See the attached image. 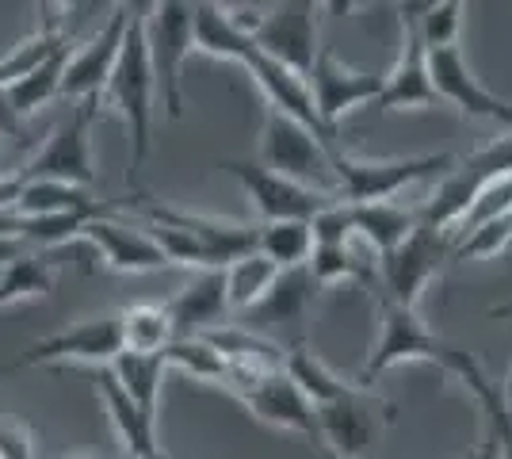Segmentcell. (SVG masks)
<instances>
[{"instance_id":"obj_1","label":"cell","mask_w":512,"mask_h":459,"mask_svg":"<svg viewBox=\"0 0 512 459\" xmlns=\"http://www.w3.org/2000/svg\"><path fill=\"white\" fill-rule=\"evenodd\" d=\"M153 104H157V77L150 66V50H146V27L130 20L119 62L107 77L104 92L96 100V108L115 111L127 127V180L134 184L142 165L150 161L153 150Z\"/></svg>"},{"instance_id":"obj_2","label":"cell","mask_w":512,"mask_h":459,"mask_svg":"<svg viewBox=\"0 0 512 459\" xmlns=\"http://www.w3.org/2000/svg\"><path fill=\"white\" fill-rule=\"evenodd\" d=\"M333 150H337L333 142H325L321 134H314L295 115L279 108L264 111V131H260V165L264 169L337 196Z\"/></svg>"},{"instance_id":"obj_3","label":"cell","mask_w":512,"mask_h":459,"mask_svg":"<svg viewBox=\"0 0 512 459\" xmlns=\"http://www.w3.org/2000/svg\"><path fill=\"white\" fill-rule=\"evenodd\" d=\"M123 352V333H119V314L104 318H85L77 326H65L50 337L31 341L23 352H16L8 364H0V383L8 375H20L27 368H58V364H96L107 368Z\"/></svg>"},{"instance_id":"obj_4","label":"cell","mask_w":512,"mask_h":459,"mask_svg":"<svg viewBox=\"0 0 512 459\" xmlns=\"http://www.w3.org/2000/svg\"><path fill=\"white\" fill-rule=\"evenodd\" d=\"M195 4L192 0H161L153 8L146 27V50H150V66L157 77V100L172 119L184 115V66L195 54L192 43Z\"/></svg>"},{"instance_id":"obj_5","label":"cell","mask_w":512,"mask_h":459,"mask_svg":"<svg viewBox=\"0 0 512 459\" xmlns=\"http://www.w3.org/2000/svg\"><path fill=\"white\" fill-rule=\"evenodd\" d=\"M448 261H451L448 230H432L425 222H417L390 253L379 257V291H375V299H390V303L417 310L425 287L440 276V268Z\"/></svg>"},{"instance_id":"obj_6","label":"cell","mask_w":512,"mask_h":459,"mask_svg":"<svg viewBox=\"0 0 512 459\" xmlns=\"http://www.w3.org/2000/svg\"><path fill=\"white\" fill-rule=\"evenodd\" d=\"M379 310H383V333H379V341H375V349H371L360 379H356L360 387H371V379L386 375L390 368H402V364H432L448 375L455 345L440 341L409 306L379 299Z\"/></svg>"},{"instance_id":"obj_7","label":"cell","mask_w":512,"mask_h":459,"mask_svg":"<svg viewBox=\"0 0 512 459\" xmlns=\"http://www.w3.org/2000/svg\"><path fill=\"white\" fill-rule=\"evenodd\" d=\"M455 157L451 153H425V157H356L344 146L333 150V173H337V196L344 203H371V199H394L406 192L409 184L425 180V176L451 169Z\"/></svg>"},{"instance_id":"obj_8","label":"cell","mask_w":512,"mask_h":459,"mask_svg":"<svg viewBox=\"0 0 512 459\" xmlns=\"http://www.w3.org/2000/svg\"><path fill=\"white\" fill-rule=\"evenodd\" d=\"M512 173V131L501 134V138H493L490 146H482V150H474L470 157L463 161H455L448 169V176L440 180V188H436V196L425 203V211H417L425 226L432 230H455L459 219H463V211H467L474 196L493 184V180H501V176Z\"/></svg>"},{"instance_id":"obj_9","label":"cell","mask_w":512,"mask_h":459,"mask_svg":"<svg viewBox=\"0 0 512 459\" xmlns=\"http://www.w3.org/2000/svg\"><path fill=\"white\" fill-rule=\"evenodd\" d=\"M314 410H318V448L325 456L363 459L367 448L379 440L386 421H394V410L379 402L371 387H360V383Z\"/></svg>"},{"instance_id":"obj_10","label":"cell","mask_w":512,"mask_h":459,"mask_svg":"<svg viewBox=\"0 0 512 459\" xmlns=\"http://www.w3.org/2000/svg\"><path fill=\"white\" fill-rule=\"evenodd\" d=\"M92 104H73L69 119H62L54 131L46 134V142L35 150V157L20 169L23 180H65L77 188L96 184V161H92V142L88 127L96 119Z\"/></svg>"},{"instance_id":"obj_11","label":"cell","mask_w":512,"mask_h":459,"mask_svg":"<svg viewBox=\"0 0 512 459\" xmlns=\"http://www.w3.org/2000/svg\"><path fill=\"white\" fill-rule=\"evenodd\" d=\"M222 169L234 176L237 184L245 188V196L253 203V211L264 222H279V219H314L318 211H325L333 199V192H321V188H310V184H299L291 176L272 173L264 169L260 161H222Z\"/></svg>"},{"instance_id":"obj_12","label":"cell","mask_w":512,"mask_h":459,"mask_svg":"<svg viewBox=\"0 0 512 459\" xmlns=\"http://www.w3.org/2000/svg\"><path fill=\"white\" fill-rule=\"evenodd\" d=\"M306 85L314 96L321 123L333 134H341V119L356 108H371L383 92V73H367V69L344 66L333 50L321 46L314 66L306 73Z\"/></svg>"},{"instance_id":"obj_13","label":"cell","mask_w":512,"mask_h":459,"mask_svg":"<svg viewBox=\"0 0 512 459\" xmlns=\"http://www.w3.org/2000/svg\"><path fill=\"white\" fill-rule=\"evenodd\" d=\"M428 77H432V88H436L440 104H448V108H455L467 119H486V123H497V127L512 131V104L501 100L497 92H490L470 73L459 46L428 50Z\"/></svg>"},{"instance_id":"obj_14","label":"cell","mask_w":512,"mask_h":459,"mask_svg":"<svg viewBox=\"0 0 512 459\" xmlns=\"http://www.w3.org/2000/svg\"><path fill=\"white\" fill-rule=\"evenodd\" d=\"M130 16L127 12H111L100 31L88 39V43L73 46L69 50V62H65V77H62V92L58 100H69V104H92L100 100L111 69L119 62V50H123V39H127Z\"/></svg>"},{"instance_id":"obj_15","label":"cell","mask_w":512,"mask_h":459,"mask_svg":"<svg viewBox=\"0 0 512 459\" xmlns=\"http://www.w3.org/2000/svg\"><path fill=\"white\" fill-rule=\"evenodd\" d=\"M253 43L272 54L276 62L291 66L295 73H310L318 58V4L310 0H276L272 12H264V20L256 27Z\"/></svg>"},{"instance_id":"obj_16","label":"cell","mask_w":512,"mask_h":459,"mask_svg":"<svg viewBox=\"0 0 512 459\" xmlns=\"http://www.w3.org/2000/svg\"><path fill=\"white\" fill-rule=\"evenodd\" d=\"M77 241H85L96 249V257L111 268V272H157L165 268V253L157 249V241L146 234L142 222L115 219L111 211L85 219L77 230Z\"/></svg>"},{"instance_id":"obj_17","label":"cell","mask_w":512,"mask_h":459,"mask_svg":"<svg viewBox=\"0 0 512 459\" xmlns=\"http://www.w3.org/2000/svg\"><path fill=\"white\" fill-rule=\"evenodd\" d=\"M237 398L245 402V410H249L256 421H264V425H272V429H283V433H299V437L321 444L318 410H314V402L287 379V372H272V375H264V379H256L253 387H245Z\"/></svg>"},{"instance_id":"obj_18","label":"cell","mask_w":512,"mask_h":459,"mask_svg":"<svg viewBox=\"0 0 512 459\" xmlns=\"http://www.w3.org/2000/svg\"><path fill=\"white\" fill-rule=\"evenodd\" d=\"M440 96L428 77V50L417 39V27L402 20V54L390 73H383V92L371 111H425L436 108Z\"/></svg>"},{"instance_id":"obj_19","label":"cell","mask_w":512,"mask_h":459,"mask_svg":"<svg viewBox=\"0 0 512 459\" xmlns=\"http://www.w3.org/2000/svg\"><path fill=\"white\" fill-rule=\"evenodd\" d=\"M142 219L172 222V226L188 230L211 253L218 268H226L230 261H237V257H245V253L256 249V226H245V222L214 219V215H199V211H180V207H169V203L142 207Z\"/></svg>"},{"instance_id":"obj_20","label":"cell","mask_w":512,"mask_h":459,"mask_svg":"<svg viewBox=\"0 0 512 459\" xmlns=\"http://www.w3.org/2000/svg\"><path fill=\"white\" fill-rule=\"evenodd\" d=\"M172 318L176 337H199L207 329L222 326L230 306H226V284H222V268H203L188 287H180L165 303Z\"/></svg>"},{"instance_id":"obj_21","label":"cell","mask_w":512,"mask_h":459,"mask_svg":"<svg viewBox=\"0 0 512 459\" xmlns=\"http://www.w3.org/2000/svg\"><path fill=\"white\" fill-rule=\"evenodd\" d=\"M314 276L310 268L299 264V268H279L276 284L268 287V295L245 310L249 314V326H279V329H295L299 333L306 314H310V303H314Z\"/></svg>"},{"instance_id":"obj_22","label":"cell","mask_w":512,"mask_h":459,"mask_svg":"<svg viewBox=\"0 0 512 459\" xmlns=\"http://www.w3.org/2000/svg\"><path fill=\"white\" fill-rule=\"evenodd\" d=\"M111 203H100L88 188L65 184V180H23L16 199H12V215L23 219H39V215H104Z\"/></svg>"},{"instance_id":"obj_23","label":"cell","mask_w":512,"mask_h":459,"mask_svg":"<svg viewBox=\"0 0 512 459\" xmlns=\"http://www.w3.org/2000/svg\"><path fill=\"white\" fill-rule=\"evenodd\" d=\"M352 215V238H360L367 249H375L379 257L390 253L409 230L421 222L417 211H406L390 199H371V203H348Z\"/></svg>"},{"instance_id":"obj_24","label":"cell","mask_w":512,"mask_h":459,"mask_svg":"<svg viewBox=\"0 0 512 459\" xmlns=\"http://www.w3.org/2000/svg\"><path fill=\"white\" fill-rule=\"evenodd\" d=\"M107 372L115 375V383L127 391V398L142 414L157 421L161 387H165V375H169V364H165L161 352H119L107 364Z\"/></svg>"},{"instance_id":"obj_25","label":"cell","mask_w":512,"mask_h":459,"mask_svg":"<svg viewBox=\"0 0 512 459\" xmlns=\"http://www.w3.org/2000/svg\"><path fill=\"white\" fill-rule=\"evenodd\" d=\"M69 50H73V43H65L54 58H46L43 66H35L27 77H20V81H12V85L0 88L16 119L46 108L50 100H58V92H62V77H65V62H69Z\"/></svg>"},{"instance_id":"obj_26","label":"cell","mask_w":512,"mask_h":459,"mask_svg":"<svg viewBox=\"0 0 512 459\" xmlns=\"http://www.w3.org/2000/svg\"><path fill=\"white\" fill-rule=\"evenodd\" d=\"M283 372H287V379H291L314 406L337 398V394H344L348 387H356V383H348V379H341V375L333 372L306 341H295L291 349L283 352Z\"/></svg>"},{"instance_id":"obj_27","label":"cell","mask_w":512,"mask_h":459,"mask_svg":"<svg viewBox=\"0 0 512 459\" xmlns=\"http://www.w3.org/2000/svg\"><path fill=\"white\" fill-rule=\"evenodd\" d=\"M279 268L264 253H245V257H237L222 268V284H226V306L234 310V314H245V310H253L264 295H268V287L276 284Z\"/></svg>"},{"instance_id":"obj_28","label":"cell","mask_w":512,"mask_h":459,"mask_svg":"<svg viewBox=\"0 0 512 459\" xmlns=\"http://www.w3.org/2000/svg\"><path fill=\"white\" fill-rule=\"evenodd\" d=\"M256 253H264L276 268H299L314 253V226L306 219H279L256 226Z\"/></svg>"},{"instance_id":"obj_29","label":"cell","mask_w":512,"mask_h":459,"mask_svg":"<svg viewBox=\"0 0 512 459\" xmlns=\"http://www.w3.org/2000/svg\"><path fill=\"white\" fill-rule=\"evenodd\" d=\"M123 352H165L172 345V318L165 303H134L119 314Z\"/></svg>"},{"instance_id":"obj_30","label":"cell","mask_w":512,"mask_h":459,"mask_svg":"<svg viewBox=\"0 0 512 459\" xmlns=\"http://www.w3.org/2000/svg\"><path fill=\"white\" fill-rule=\"evenodd\" d=\"M54 264L43 261L39 253H23L20 261L0 268V306H16L27 299H39L54 291Z\"/></svg>"},{"instance_id":"obj_31","label":"cell","mask_w":512,"mask_h":459,"mask_svg":"<svg viewBox=\"0 0 512 459\" xmlns=\"http://www.w3.org/2000/svg\"><path fill=\"white\" fill-rule=\"evenodd\" d=\"M165 364H169V372H180V375H192L199 383H226V360L218 356L207 337H172V345L165 352Z\"/></svg>"},{"instance_id":"obj_32","label":"cell","mask_w":512,"mask_h":459,"mask_svg":"<svg viewBox=\"0 0 512 459\" xmlns=\"http://www.w3.org/2000/svg\"><path fill=\"white\" fill-rule=\"evenodd\" d=\"M512 245V211L451 234V261H490Z\"/></svg>"},{"instance_id":"obj_33","label":"cell","mask_w":512,"mask_h":459,"mask_svg":"<svg viewBox=\"0 0 512 459\" xmlns=\"http://www.w3.org/2000/svg\"><path fill=\"white\" fill-rule=\"evenodd\" d=\"M463 12H467V0H440L428 12H421L417 20L406 23L417 27V39L425 43V50H440V46H459Z\"/></svg>"},{"instance_id":"obj_34","label":"cell","mask_w":512,"mask_h":459,"mask_svg":"<svg viewBox=\"0 0 512 459\" xmlns=\"http://www.w3.org/2000/svg\"><path fill=\"white\" fill-rule=\"evenodd\" d=\"M0 459H35V433L16 417L0 421Z\"/></svg>"},{"instance_id":"obj_35","label":"cell","mask_w":512,"mask_h":459,"mask_svg":"<svg viewBox=\"0 0 512 459\" xmlns=\"http://www.w3.org/2000/svg\"><path fill=\"white\" fill-rule=\"evenodd\" d=\"M23 253H31V245L27 241H20L16 234H0V268L12 261H20Z\"/></svg>"},{"instance_id":"obj_36","label":"cell","mask_w":512,"mask_h":459,"mask_svg":"<svg viewBox=\"0 0 512 459\" xmlns=\"http://www.w3.org/2000/svg\"><path fill=\"white\" fill-rule=\"evenodd\" d=\"M157 4H161V0H115V8H119V12H127L130 20H138V23L150 20Z\"/></svg>"},{"instance_id":"obj_37","label":"cell","mask_w":512,"mask_h":459,"mask_svg":"<svg viewBox=\"0 0 512 459\" xmlns=\"http://www.w3.org/2000/svg\"><path fill=\"white\" fill-rule=\"evenodd\" d=\"M321 8H325V16H333V20H341V16H352L356 8H360L363 0H318Z\"/></svg>"},{"instance_id":"obj_38","label":"cell","mask_w":512,"mask_h":459,"mask_svg":"<svg viewBox=\"0 0 512 459\" xmlns=\"http://www.w3.org/2000/svg\"><path fill=\"white\" fill-rule=\"evenodd\" d=\"M23 176L12 173V176H0V207H12V199H16V192H20Z\"/></svg>"},{"instance_id":"obj_39","label":"cell","mask_w":512,"mask_h":459,"mask_svg":"<svg viewBox=\"0 0 512 459\" xmlns=\"http://www.w3.org/2000/svg\"><path fill=\"white\" fill-rule=\"evenodd\" d=\"M470 459H497V440H493V433H486L482 448H478V452H474Z\"/></svg>"},{"instance_id":"obj_40","label":"cell","mask_w":512,"mask_h":459,"mask_svg":"<svg viewBox=\"0 0 512 459\" xmlns=\"http://www.w3.org/2000/svg\"><path fill=\"white\" fill-rule=\"evenodd\" d=\"M490 318H512V303L490 306Z\"/></svg>"},{"instance_id":"obj_41","label":"cell","mask_w":512,"mask_h":459,"mask_svg":"<svg viewBox=\"0 0 512 459\" xmlns=\"http://www.w3.org/2000/svg\"><path fill=\"white\" fill-rule=\"evenodd\" d=\"M501 394H505V402H509V410H512V372H509V379H505V391Z\"/></svg>"},{"instance_id":"obj_42","label":"cell","mask_w":512,"mask_h":459,"mask_svg":"<svg viewBox=\"0 0 512 459\" xmlns=\"http://www.w3.org/2000/svg\"><path fill=\"white\" fill-rule=\"evenodd\" d=\"M65 459H100V456H88V452H77V456H65Z\"/></svg>"},{"instance_id":"obj_43","label":"cell","mask_w":512,"mask_h":459,"mask_svg":"<svg viewBox=\"0 0 512 459\" xmlns=\"http://www.w3.org/2000/svg\"><path fill=\"white\" fill-rule=\"evenodd\" d=\"M329 459H348V456H329Z\"/></svg>"},{"instance_id":"obj_44","label":"cell","mask_w":512,"mask_h":459,"mask_svg":"<svg viewBox=\"0 0 512 459\" xmlns=\"http://www.w3.org/2000/svg\"><path fill=\"white\" fill-rule=\"evenodd\" d=\"M363 4H371V0H363Z\"/></svg>"},{"instance_id":"obj_45","label":"cell","mask_w":512,"mask_h":459,"mask_svg":"<svg viewBox=\"0 0 512 459\" xmlns=\"http://www.w3.org/2000/svg\"><path fill=\"white\" fill-rule=\"evenodd\" d=\"M310 4H318V0H310Z\"/></svg>"}]
</instances>
